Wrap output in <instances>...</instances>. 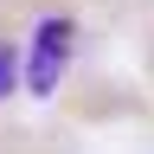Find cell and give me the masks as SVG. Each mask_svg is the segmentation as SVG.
Wrapping results in <instances>:
<instances>
[{"label":"cell","instance_id":"cell-1","mask_svg":"<svg viewBox=\"0 0 154 154\" xmlns=\"http://www.w3.org/2000/svg\"><path fill=\"white\" fill-rule=\"evenodd\" d=\"M71 45H77L71 19H45V26L32 32V51H26V84L32 90H51L58 71H64V58H71Z\"/></svg>","mask_w":154,"mask_h":154},{"label":"cell","instance_id":"cell-2","mask_svg":"<svg viewBox=\"0 0 154 154\" xmlns=\"http://www.w3.org/2000/svg\"><path fill=\"white\" fill-rule=\"evenodd\" d=\"M13 84H19V64H13V51H0V96H7Z\"/></svg>","mask_w":154,"mask_h":154}]
</instances>
